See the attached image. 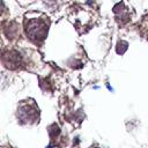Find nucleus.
<instances>
[{
	"mask_svg": "<svg viewBox=\"0 0 148 148\" xmlns=\"http://www.w3.org/2000/svg\"><path fill=\"white\" fill-rule=\"evenodd\" d=\"M46 30H47V28H45L44 25H42L39 22H36V21H31L27 25V34H29L30 38H32V39H37L38 37L43 38Z\"/></svg>",
	"mask_w": 148,
	"mask_h": 148,
	"instance_id": "nucleus-1",
	"label": "nucleus"
}]
</instances>
